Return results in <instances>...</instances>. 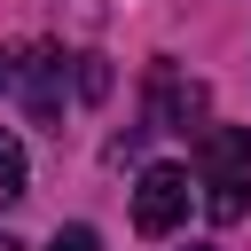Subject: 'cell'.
Returning a JSON list of instances; mask_svg holds the SVG:
<instances>
[{"instance_id":"6da1fadb","label":"cell","mask_w":251,"mask_h":251,"mask_svg":"<svg viewBox=\"0 0 251 251\" xmlns=\"http://www.w3.org/2000/svg\"><path fill=\"white\" fill-rule=\"evenodd\" d=\"M196 188L220 227L251 212V126H204L196 133Z\"/></svg>"},{"instance_id":"7a4b0ae2","label":"cell","mask_w":251,"mask_h":251,"mask_svg":"<svg viewBox=\"0 0 251 251\" xmlns=\"http://www.w3.org/2000/svg\"><path fill=\"white\" fill-rule=\"evenodd\" d=\"M8 94H24L31 118L63 110V55L55 47H8Z\"/></svg>"},{"instance_id":"3957f363","label":"cell","mask_w":251,"mask_h":251,"mask_svg":"<svg viewBox=\"0 0 251 251\" xmlns=\"http://www.w3.org/2000/svg\"><path fill=\"white\" fill-rule=\"evenodd\" d=\"M180 212H188V173H180V165H149V173L133 180V227H141V235H173Z\"/></svg>"},{"instance_id":"277c9868","label":"cell","mask_w":251,"mask_h":251,"mask_svg":"<svg viewBox=\"0 0 251 251\" xmlns=\"http://www.w3.org/2000/svg\"><path fill=\"white\" fill-rule=\"evenodd\" d=\"M188 118H204V86L180 78V63H149V126L188 133Z\"/></svg>"},{"instance_id":"5b68a950","label":"cell","mask_w":251,"mask_h":251,"mask_svg":"<svg viewBox=\"0 0 251 251\" xmlns=\"http://www.w3.org/2000/svg\"><path fill=\"white\" fill-rule=\"evenodd\" d=\"M24 180H31V165H24V141L0 126V204H16V196H24Z\"/></svg>"},{"instance_id":"8992f818","label":"cell","mask_w":251,"mask_h":251,"mask_svg":"<svg viewBox=\"0 0 251 251\" xmlns=\"http://www.w3.org/2000/svg\"><path fill=\"white\" fill-rule=\"evenodd\" d=\"M78 94H86V102L110 94V63H102V55H78Z\"/></svg>"},{"instance_id":"52a82bcc","label":"cell","mask_w":251,"mask_h":251,"mask_svg":"<svg viewBox=\"0 0 251 251\" xmlns=\"http://www.w3.org/2000/svg\"><path fill=\"white\" fill-rule=\"evenodd\" d=\"M47 251H102V235H94V227H55Z\"/></svg>"},{"instance_id":"ba28073f","label":"cell","mask_w":251,"mask_h":251,"mask_svg":"<svg viewBox=\"0 0 251 251\" xmlns=\"http://www.w3.org/2000/svg\"><path fill=\"white\" fill-rule=\"evenodd\" d=\"M0 251H24V243H16V235H0Z\"/></svg>"},{"instance_id":"9c48e42d","label":"cell","mask_w":251,"mask_h":251,"mask_svg":"<svg viewBox=\"0 0 251 251\" xmlns=\"http://www.w3.org/2000/svg\"><path fill=\"white\" fill-rule=\"evenodd\" d=\"M188 251H212V243H188Z\"/></svg>"}]
</instances>
